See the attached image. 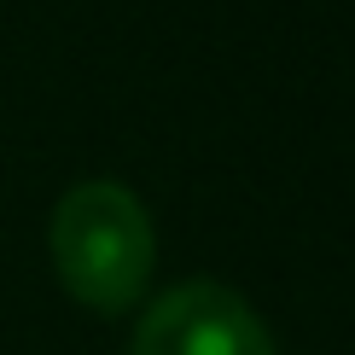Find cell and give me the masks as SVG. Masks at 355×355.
<instances>
[{
  "instance_id": "1",
  "label": "cell",
  "mask_w": 355,
  "mask_h": 355,
  "mask_svg": "<svg viewBox=\"0 0 355 355\" xmlns=\"http://www.w3.org/2000/svg\"><path fill=\"white\" fill-rule=\"evenodd\" d=\"M157 262L152 216L123 181H82L53 210V268L64 291L99 315H123L140 303Z\"/></svg>"
},
{
  "instance_id": "2",
  "label": "cell",
  "mask_w": 355,
  "mask_h": 355,
  "mask_svg": "<svg viewBox=\"0 0 355 355\" xmlns=\"http://www.w3.org/2000/svg\"><path fill=\"white\" fill-rule=\"evenodd\" d=\"M128 355H274V338L239 291L187 279L146 309Z\"/></svg>"
}]
</instances>
